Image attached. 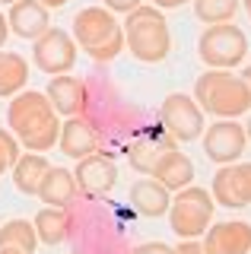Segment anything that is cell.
Returning a JSON list of instances; mask_svg holds the SVG:
<instances>
[{
    "instance_id": "obj_1",
    "label": "cell",
    "mask_w": 251,
    "mask_h": 254,
    "mask_svg": "<svg viewBox=\"0 0 251 254\" xmlns=\"http://www.w3.org/2000/svg\"><path fill=\"white\" fill-rule=\"evenodd\" d=\"M6 127L19 140V146H26L29 153H45L61 137L58 111L51 108L48 95L35 92V89H29V92L22 89L19 95L10 99V105H6Z\"/></svg>"
},
{
    "instance_id": "obj_2",
    "label": "cell",
    "mask_w": 251,
    "mask_h": 254,
    "mask_svg": "<svg viewBox=\"0 0 251 254\" xmlns=\"http://www.w3.org/2000/svg\"><path fill=\"white\" fill-rule=\"evenodd\" d=\"M194 102L200 111L216 115L219 121H235L239 115L251 111V95L242 76H235L232 70H207L194 83Z\"/></svg>"
},
{
    "instance_id": "obj_3",
    "label": "cell",
    "mask_w": 251,
    "mask_h": 254,
    "mask_svg": "<svg viewBox=\"0 0 251 254\" xmlns=\"http://www.w3.org/2000/svg\"><path fill=\"white\" fill-rule=\"evenodd\" d=\"M121 32H124V45L130 48V54L137 61L159 64L169 58V48H172L169 22L162 10H156L153 3H140L137 10H130Z\"/></svg>"
},
{
    "instance_id": "obj_4",
    "label": "cell",
    "mask_w": 251,
    "mask_h": 254,
    "mask_svg": "<svg viewBox=\"0 0 251 254\" xmlns=\"http://www.w3.org/2000/svg\"><path fill=\"white\" fill-rule=\"evenodd\" d=\"M73 42L92 61H115L124 51V32L105 6H86L73 16Z\"/></svg>"
},
{
    "instance_id": "obj_5",
    "label": "cell",
    "mask_w": 251,
    "mask_h": 254,
    "mask_svg": "<svg viewBox=\"0 0 251 254\" xmlns=\"http://www.w3.org/2000/svg\"><path fill=\"white\" fill-rule=\"evenodd\" d=\"M213 210H216V203H213V197H210V190L191 185V188L178 190V194L172 197L169 226L182 242L185 238H200L210 229V222H213Z\"/></svg>"
},
{
    "instance_id": "obj_6",
    "label": "cell",
    "mask_w": 251,
    "mask_h": 254,
    "mask_svg": "<svg viewBox=\"0 0 251 254\" xmlns=\"http://www.w3.org/2000/svg\"><path fill=\"white\" fill-rule=\"evenodd\" d=\"M245 51H248V38L235 22H219V26H207L200 32L197 54L210 70L239 67L245 61Z\"/></svg>"
},
{
    "instance_id": "obj_7",
    "label": "cell",
    "mask_w": 251,
    "mask_h": 254,
    "mask_svg": "<svg viewBox=\"0 0 251 254\" xmlns=\"http://www.w3.org/2000/svg\"><path fill=\"white\" fill-rule=\"evenodd\" d=\"M159 121L172 133V140H182V143H191L203 133V111H200L197 102L185 92H172V95L162 99Z\"/></svg>"
},
{
    "instance_id": "obj_8",
    "label": "cell",
    "mask_w": 251,
    "mask_h": 254,
    "mask_svg": "<svg viewBox=\"0 0 251 254\" xmlns=\"http://www.w3.org/2000/svg\"><path fill=\"white\" fill-rule=\"evenodd\" d=\"M32 61L42 73H51V76H64L67 70H73L76 64V42L73 35L64 29H48L45 35L35 38L32 45Z\"/></svg>"
},
{
    "instance_id": "obj_9",
    "label": "cell",
    "mask_w": 251,
    "mask_h": 254,
    "mask_svg": "<svg viewBox=\"0 0 251 254\" xmlns=\"http://www.w3.org/2000/svg\"><path fill=\"white\" fill-rule=\"evenodd\" d=\"M213 203L226 210H242L251 203V162H235V165H219L210 188Z\"/></svg>"
},
{
    "instance_id": "obj_10",
    "label": "cell",
    "mask_w": 251,
    "mask_h": 254,
    "mask_svg": "<svg viewBox=\"0 0 251 254\" xmlns=\"http://www.w3.org/2000/svg\"><path fill=\"white\" fill-rule=\"evenodd\" d=\"M245 127L235 124V121H216L207 127L203 133V153H207L210 162L216 165H235L245 153Z\"/></svg>"
},
{
    "instance_id": "obj_11",
    "label": "cell",
    "mask_w": 251,
    "mask_h": 254,
    "mask_svg": "<svg viewBox=\"0 0 251 254\" xmlns=\"http://www.w3.org/2000/svg\"><path fill=\"white\" fill-rule=\"evenodd\" d=\"M73 178H76V190H83L89 200H99L118 185V169L105 153H92L76 162Z\"/></svg>"
},
{
    "instance_id": "obj_12",
    "label": "cell",
    "mask_w": 251,
    "mask_h": 254,
    "mask_svg": "<svg viewBox=\"0 0 251 254\" xmlns=\"http://www.w3.org/2000/svg\"><path fill=\"white\" fill-rule=\"evenodd\" d=\"M203 235V254H251L248 222H213Z\"/></svg>"
},
{
    "instance_id": "obj_13",
    "label": "cell",
    "mask_w": 251,
    "mask_h": 254,
    "mask_svg": "<svg viewBox=\"0 0 251 254\" xmlns=\"http://www.w3.org/2000/svg\"><path fill=\"white\" fill-rule=\"evenodd\" d=\"M45 95H48L51 108L58 111V115H64V118H83L86 102H89L86 83L80 76H51Z\"/></svg>"
},
{
    "instance_id": "obj_14",
    "label": "cell",
    "mask_w": 251,
    "mask_h": 254,
    "mask_svg": "<svg viewBox=\"0 0 251 254\" xmlns=\"http://www.w3.org/2000/svg\"><path fill=\"white\" fill-rule=\"evenodd\" d=\"M6 26H10L13 35L26 38V42H35L38 35L51 29V16L38 0H16L6 13Z\"/></svg>"
},
{
    "instance_id": "obj_15",
    "label": "cell",
    "mask_w": 251,
    "mask_h": 254,
    "mask_svg": "<svg viewBox=\"0 0 251 254\" xmlns=\"http://www.w3.org/2000/svg\"><path fill=\"white\" fill-rule=\"evenodd\" d=\"M58 146H61L64 156H70V159L80 162V159L92 156L99 149V133H96V127L86 121V118H67V121L61 124Z\"/></svg>"
},
{
    "instance_id": "obj_16",
    "label": "cell",
    "mask_w": 251,
    "mask_h": 254,
    "mask_svg": "<svg viewBox=\"0 0 251 254\" xmlns=\"http://www.w3.org/2000/svg\"><path fill=\"white\" fill-rule=\"evenodd\" d=\"M150 175L166 190H175V194H178V190L191 188V181H194V162L185 153H178V149L172 146V149H166V153L159 156V162L153 165Z\"/></svg>"
},
{
    "instance_id": "obj_17",
    "label": "cell",
    "mask_w": 251,
    "mask_h": 254,
    "mask_svg": "<svg viewBox=\"0 0 251 254\" xmlns=\"http://www.w3.org/2000/svg\"><path fill=\"white\" fill-rule=\"evenodd\" d=\"M172 190H166L156 178H140L130 185V206L146 219H159L169 213Z\"/></svg>"
},
{
    "instance_id": "obj_18",
    "label": "cell",
    "mask_w": 251,
    "mask_h": 254,
    "mask_svg": "<svg viewBox=\"0 0 251 254\" xmlns=\"http://www.w3.org/2000/svg\"><path fill=\"white\" fill-rule=\"evenodd\" d=\"M76 178L73 172L61 169V165H51L48 175L42 178V185H38V197H42V203L54 206V210H67L70 203L76 200Z\"/></svg>"
},
{
    "instance_id": "obj_19",
    "label": "cell",
    "mask_w": 251,
    "mask_h": 254,
    "mask_svg": "<svg viewBox=\"0 0 251 254\" xmlns=\"http://www.w3.org/2000/svg\"><path fill=\"white\" fill-rule=\"evenodd\" d=\"M48 169H51V162L42 153H26V156L16 159V165H13V185H16L19 194L35 197L42 178L48 175Z\"/></svg>"
},
{
    "instance_id": "obj_20",
    "label": "cell",
    "mask_w": 251,
    "mask_h": 254,
    "mask_svg": "<svg viewBox=\"0 0 251 254\" xmlns=\"http://www.w3.org/2000/svg\"><path fill=\"white\" fill-rule=\"evenodd\" d=\"M29 83V61L16 51H0V99H13Z\"/></svg>"
},
{
    "instance_id": "obj_21",
    "label": "cell",
    "mask_w": 251,
    "mask_h": 254,
    "mask_svg": "<svg viewBox=\"0 0 251 254\" xmlns=\"http://www.w3.org/2000/svg\"><path fill=\"white\" fill-rule=\"evenodd\" d=\"M32 229H35V235H38V242H45V245H61L67 238L70 232V216H67V210H54V206H42V210L35 213V219H32Z\"/></svg>"
},
{
    "instance_id": "obj_22",
    "label": "cell",
    "mask_w": 251,
    "mask_h": 254,
    "mask_svg": "<svg viewBox=\"0 0 251 254\" xmlns=\"http://www.w3.org/2000/svg\"><path fill=\"white\" fill-rule=\"evenodd\" d=\"M166 149H172V146H166V143H159V140H153V137H140V140H134V143L127 146L130 169L140 172V175H150L153 165L159 162V156L166 153Z\"/></svg>"
},
{
    "instance_id": "obj_23",
    "label": "cell",
    "mask_w": 251,
    "mask_h": 254,
    "mask_svg": "<svg viewBox=\"0 0 251 254\" xmlns=\"http://www.w3.org/2000/svg\"><path fill=\"white\" fill-rule=\"evenodd\" d=\"M0 245H6V248H19L26 254H35L38 235H35V229H32L29 219H10V222L0 226Z\"/></svg>"
},
{
    "instance_id": "obj_24",
    "label": "cell",
    "mask_w": 251,
    "mask_h": 254,
    "mask_svg": "<svg viewBox=\"0 0 251 254\" xmlns=\"http://www.w3.org/2000/svg\"><path fill=\"white\" fill-rule=\"evenodd\" d=\"M194 3V16L207 26H219V22H232L239 13L242 0H191Z\"/></svg>"
},
{
    "instance_id": "obj_25",
    "label": "cell",
    "mask_w": 251,
    "mask_h": 254,
    "mask_svg": "<svg viewBox=\"0 0 251 254\" xmlns=\"http://www.w3.org/2000/svg\"><path fill=\"white\" fill-rule=\"evenodd\" d=\"M19 140L13 137L6 127H0V175L3 172H10L13 165H16V159H19Z\"/></svg>"
},
{
    "instance_id": "obj_26",
    "label": "cell",
    "mask_w": 251,
    "mask_h": 254,
    "mask_svg": "<svg viewBox=\"0 0 251 254\" xmlns=\"http://www.w3.org/2000/svg\"><path fill=\"white\" fill-rule=\"evenodd\" d=\"M130 254H175V248H169L166 242H143V245H137Z\"/></svg>"
},
{
    "instance_id": "obj_27",
    "label": "cell",
    "mask_w": 251,
    "mask_h": 254,
    "mask_svg": "<svg viewBox=\"0 0 251 254\" xmlns=\"http://www.w3.org/2000/svg\"><path fill=\"white\" fill-rule=\"evenodd\" d=\"M140 3H143V0H105V10L108 13H124V16H127L130 10H137Z\"/></svg>"
},
{
    "instance_id": "obj_28",
    "label": "cell",
    "mask_w": 251,
    "mask_h": 254,
    "mask_svg": "<svg viewBox=\"0 0 251 254\" xmlns=\"http://www.w3.org/2000/svg\"><path fill=\"white\" fill-rule=\"evenodd\" d=\"M175 254H203V245H200V238H185V242H178Z\"/></svg>"
},
{
    "instance_id": "obj_29",
    "label": "cell",
    "mask_w": 251,
    "mask_h": 254,
    "mask_svg": "<svg viewBox=\"0 0 251 254\" xmlns=\"http://www.w3.org/2000/svg\"><path fill=\"white\" fill-rule=\"evenodd\" d=\"M182 3H191V0H153L156 10H175V6H182Z\"/></svg>"
},
{
    "instance_id": "obj_30",
    "label": "cell",
    "mask_w": 251,
    "mask_h": 254,
    "mask_svg": "<svg viewBox=\"0 0 251 254\" xmlns=\"http://www.w3.org/2000/svg\"><path fill=\"white\" fill-rule=\"evenodd\" d=\"M6 38H10V26H6V16L0 13V48L6 45Z\"/></svg>"
},
{
    "instance_id": "obj_31",
    "label": "cell",
    "mask_w": 251,
    "mask_h": 254,
    "mask_svg": "<svg viewBox=\"0 0 251 254\" xmlns=\"http://www.w3.org/2000/svg\"><path fill=\"white\" fill-rule=\"evenodd\" d=\"M38 3H42L45 10H58V6H64L67 0H38Z\"/></svg>"
},
{
    "instance_id": "obj_32",
    "label": "cell",
    "mask_w": 251,
    "mask_h": 254,
    "mask_svg": "<svg viewBox=\"0 0 251 254\" xmlns=\"http://www.w3.org/2000/svg\"><path fill=\"white\" fill-rule=\"evenodd\" d=\"M242 79H245V86H248V95H251V67H245V70H242V73H239Z\"/></svg>"
},
{
    "instance_id": "obj_33",
    "label": "cell",
    "mask_w": 251,
    "mask_h": 254,
    "mask_svg": "<svg viewBox=\"0 0 251 254\" xmlns=\"http://www.w3.org/2000/svg\"><path fill=\"white\" fill-rule=\"evenodd\" d=\"M0 254H26V251H19V248H6V245H0Z\"/></svg>"
},
{
    "instance_id": "obj_34",
    "label": "cell",
    "mask_w": 251,
    "mask_h": 254,
    "mask_svg": "<svg viewBox=\"0 0 251 254\" xmlns=\"http://www.w3.org/2000/svg\"><path fill=\"white\" fill-rule=\"evenodd\" d=\"M242 127H245V137L251 140V118H248V124H242Z\"/></svg>"
},
{
    "instance_id": "obj_35",
    "label": "cell",
    "mask_w": 251,
    "mask_h": 254,
    "mask_svg": "<svg viewBox=\"0 0 251 254\" xmlns=\"http://www.w3.org/2000/svg\"><path fill=\"white\" fill-rule=\"evenodd\" d=\"M245 3V13H248V19H251V0H242Z\"/></svg>"
},
{
    "instance_id": "obj_36",
    "label": "cell",
    "mask_w": 251,
    "mask_h": 254,
    "mask_svg": "<svg viewBox=\"0 0 251 254\" xmlns=\"http://www.w3.org/2000/svg\"><path fill=\"white\" fill-rule=\"evenodd\" d=\"M0 3H10V6H13V3H16V0H0Z\"/></svg>"
}]
</instances>
